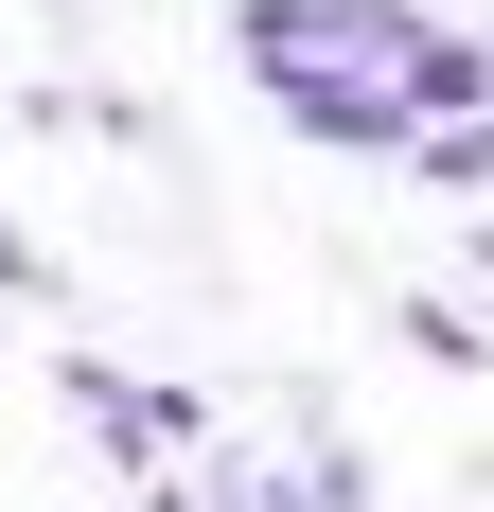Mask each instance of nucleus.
Masks as SVG:
<instances>
[{
    "label": "nucleus",
    "mask_w": 494,
    "mask_h": 512,
    "mask_svg": "<svg viewBox=\"0 0 494 512\" xmlns=\"http://www.w3.org/2000/svg\"><path fill=\"white\" fill-rule=\"evenodd\" d=\"M247 89L283 106V142H318V159H406V124H424V106H406L389 71H353V53H265Z\"/></svg>",
    "instance_id": "1"
},
{
    "label": "nucleus",
    "mask_w": 494,
    "mask_h": 512,
    "mask_svg": "<svg viewBox=\"0 0 494 512\" xmlns=\"http://www.w3.org/2000/svg\"><path fill=\"white\" fill-rule=\"evenodd\" d=\"M53 389H71V407H89L124 460H195V442H212V407H195V389H142V371H53Z\"/></svg>",
    "instance_id": "2"
},
{
    "label": "nucleus",
    "mask_w": 494,
    "mask_h": 512,
    "mask_svg": "<svg viewBox=\"0 0 494 512\" xmlns=\"http://www.w3.org/2000/svg\"><path fill=\"white\" fill-rule=\"evenodd\" d=\"M406 159H424L442 195H494V106H459V124H406Z\"/></svg>",
    "instance_id": "3"
},
{
    "label": "nucleus",
    "mask_w": 494,
    "mask_h": 512,
    "mask_svg": "<svg viewBox=\"0 0 494 512\" xmlns=\"http://www.w3.org/2000/svg\"><path fill=\"white\" fill-rule=\"evenodd\" d=\"M71 142H106V159H159V142H177V124H159L142 89H71Z\"/></svg>",
    "instance_id": "4"
},
{
    "label": "nucleus",
    "mask_w": 494,
    "mask_h": 512,
    "mask_svg": "<svg viewBox=\"0 0 494 512\" xmlns=\"http://www.w3.org/2000/svg\"><path fill=\"white\" fill-rule=\"evenodd\" d=\"M0 301H53V248L18 230V212H0Z\"/></svg>",
    "instance_id": "5"
},
{
    "label": "nucleus",
    "mask_w": 494,
    "mask_h": 512,
    "mask_svg": "<svg viewBox=\"0 0 494 512\" xmlns=\"http://www.w3.org/2000/svg\"><path fill=\"white\" fill-rule=\"evenodd\" d=\"M477 265H494V195H477Z\"/></svg>",
    "instance_id": "6"
}]
</instances>
